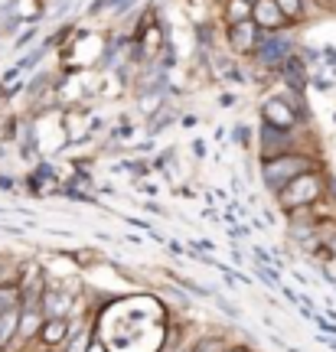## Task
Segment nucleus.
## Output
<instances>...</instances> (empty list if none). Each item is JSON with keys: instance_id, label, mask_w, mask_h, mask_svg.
<instances>
[{"instance_id": "3", "label": "nucleus", "mask_w": 336, "mask_h": 352, "mask_svg": "<svg viewBox=\"0 0 336 352\" xmlns=\"http://www.w3.org/2000/svg\"><path fill=\"white\" fill-rule=\"evenodd\" d=\"M262 124L277 127V131H294L300 124V114L291 104V98H268L262 104Z\"/></svg>"}, {"instance_id": "8", "label": "nucleus", "mask_w": 336, "mask_h": 352, "mask_svg": "<svg viewBox=\"0 0 336 352\" xmlns=\"http://www.w3.org/2000/svg\"><path fill=\"white\" fill-rule=\"evenodd\" d=\"M39 310H43V316H46V320H56V316L69 320V314L75 310V297H72V294H65V290L46 287L43 300H39Z\"/></svg>"}, {"instance_id": "7", "label": "nucleus", "mask_w": 336, "mask_h": 352, "mask_svg": "<svg viewBox=\"0 0 336 352\" xmlns=\"http://www.w3.org/2000/svg\"><path fill=\"white\" fill-rule=\"evenodd\" d=\"M258 39H262V30L251 23H238V26H229V46L232 52L238 56H251V52H258Z\"/></svg>"}, {"instance_id": "17", "label": "nucleus", "mask_w": 336, "mask_h": 352, "mask_svg": "<svg viewBox=\"0 0 336 352\" xmlns=\"http://www.w3.org/2000/svg\"><path fill=\"white\" fill-rule=\"evenodd\" d=\"M277 7L287 16V23H294V20L304 16V0H277Z\"/></svg>"}, {"instance_id": "15", "label": "nucleus", "mask_w": 336, "mask_h": 352, "mask_svg": "<svg viewBox=\"0 0 336 352\" xmlns=\"http://www.w3.org/2000/svg\"><path fill=\"white\" fill-rule=\"evenodd\" d=\"M229 342L219 340V336H200V340L189 346V352H225Z\"/></svg>"}, {"instance_id": "19", "label": "nucleus", "mask_w": 336, "mask_h": 352, "mask_svg": "<svg viewBox=\"0 0 336 352\" xmlns=\"http://www.w3.org/2000/svg\"><path fill=\"white\" fill-rule=\"evenodd\" d=\"M88 352H108V349H105V346H101V342L95 340V342H92V346H88Z\"/></svg>"}, {"instance_id": "12", "label": "nucleus", "mask_w": 336, "mask_h": 352, "mask_svg": "<svg viewBox=\"0 0 336 352\" xmlns=\"http://www.w3.org/2000/svg\"><path fill=\"white\" fill-rule=\"evenodd\" d=\"M17 320H20V310H10V314L0 316V352H7L17 340Z\"/></svg>"}, {"instance_id": "11", "label": "nucleus", "mask_w": 336, "mask_h": 352, "mask_svg": "<svg viewBox=\"0 0 336 352\" xmlns=\"http://www.w3.org/2000/svg\"><path fill=\"white\" fill-rule=\"evenodd\" d=\"M95 342V327H72V336L65 340L63 352H88V346Z\"/></svg>"}, {"instance_id": "2", "label": "nucleus", "mask_w": 336, "mask_h": 352, "mask_svg": "<svg viewBox=\"0 0 336 352\" xmlns=\"http://www.w3.org/2000/svg\"><path fill=\"white\" fill-rule=\"evenodd\" d=\"M324 196H326V176L320 170H311V173L297 176L294 183H287L277 192V202H281L284 212H304V209H313Z\"/></svg>"}, {"instance_id": "5", "label": "nucleus", "mask_w": 336, "mask_h": 352, "mask_svg": "<svg viewBox=\"0 0 336 352\" xmlns=\"http://www.w3.org/2000/svg\"><path fill=\"white\" fill-rule=\"evenodd\" d=\"M255 56H258L262 65H268V69H281V65L291 59V39L262 33V39H258V52H255Z\"/></svg>"}, {"instance_id": "14", "label": "nucleus", "mask_w": 336, "mask_h": 352, "mask_svg": "<svg viewBox=\"0 0 336 352\" xmlns=\"http://www.w3.org/2000/svg\"><path fill=\"white\" fill-rule=\"evenodd\" d=\"M0 287H20V264L0 261Z\"/></svg>"}, {"instance_id": "18", "label": "nucleus", "mask_w": 336, "mask_h": 352, "mask_svg": "<svg viewBox=\"0 0 336 352\" xmlns=\"http://www.w3.org/2000/svg\"><path fill=\"white\" fill-rule=\"evenodd\" d=\"M232 138H235V144H238V147H249V144H251V134H249V127H235V131H232Z\"/></svg>"}, {"instance_id": "22", "label": "nucleus", "mask_w": 336, "mask_h": 352, "mask_svg": "<svg viewBox=\"0 0 336 352\" xmlns=\"http://www.w3.org/2000/svg\"><path fill=\"white\" fill-rule=\"evenodd\" d=\"M180 352H189V349H180Z\"/></svg>"}, {"instance_id": "16", "label": "nucleus", "mask_w": 336, "mask_h": 352, "mask_svg": "<svg viewBox=\"0 0 336 352\" xmlns=\"http://www.w3.org/2000/svg\"><path fill=\"white\" fill-rule=\"evenodd\" d=\"M20 310V290L17 287H0V316Z\"/></svg>"}, {"instance_id": "4", "label": "nucleus", "mask_w": 336, "mask_h": 352, "mask_svg": "<svg viewBox=\"0 0 336 352\" xmlns=\"http://www.w3.org/2000/svg\"><path fill=\"white\" fill-rule=\"evenodd\" d=\"M258 144H262V160H271V157H284V153H294V134L291 131H277V127L262 124L258 131Z\"/></svg>"}, {"instance_id": "20", "label": "nucleus", "mask_w": 336, "mask_h": 352, "mask_svg": "<svg viewBox=\"0 0 336 352\" xmlns=\"http://www.w3.org/2000/svg\"><path fill=\"white\" fill-rule=\"evenodd\" d=\"M225 352H251L249 346H225Z\"/></svg>"}, {"instance_id": "13", "label": "nucleus", "mask_w": 336, "mask_h": 352, "mask_svg": "<svg viewBox=\"0 0 336 352\" xmlns=\"http://www.w3.org/2000/svg\"><path fill=\"white\" fill-rule=\"evenodd\" d=\"M225 20H229V26L249 23L251 20V3H245V0H229V3H225Z\"/></svg>"}, {"instance_id": "10", "label": "nucleus", "mask_w": 336, "mask_h": 352, "mask_svg": "<svg viewBox=\"0 0 336 352\" xmlns=\"http://www.w3.org/2000/svg\"><path fill=\"white\" fill-rule=\"evenodd\" d=\"M69 336H72V320H63V316L46 320L43 329H39V342H43L46 349H63Z\"/></svg>"}, {"instance_id": "6", "label": "nucleus", "mask_w": 336, "mask_h": 352, "mask_svg": "<svg viewBox=\"0 0 336 352\" xmlns=\"http://www.w3.org/2000/svg\"><path fill=\"white\" fill-rule=\"evenodd\" d=\"M251 23L258 26L262 33H277V30L287 26V16L281 13L277 0H258V3L251 7Z\"/></svg>"}, {"instance_id": "9", "label": "nucleus", "mask_w": 336, "mask_h": 352, "mask_svg": "<svg viewBox=\"0 0 336 352\" xmlns=\"http://www.w3.org/2000/svg\"><path fill=\"white\" fill-rule=\"evenodd\" d=\"M43 323H46L43 310H20V320H17V340H13V346H30L33 340H39Z\"/></svg>"}, {"instance_id": "1", "label": "nucleus", "mask_w": 336, "mask_h": 352, "mask_svg": "<svg viewBox=\"0 0 336 352\" xmlns=\"http://www.w3.org/2000/svg\"><path fill=\"white\" fill-rule=\"evenodd\" d=\"M311 170H320V166H317V160H313V157H307V153H297V151L284 153V157L262 160V179H264V186L271 189L274 196H277L287 183H294L297 176L311 173Z\"/></svg>"}, {"instance_id": "21", "label": "nucleus", "mask_w": 336, "mask_h": 352, "mask_svg": "<svg viewBox=\"0 0 336 352\" xmlns=\"http://www.w3.org/2000/svg\"><path fill=\"white\" fill-rule=\"evenodd\" d=\"M245 3H251V7H255V3H258V0H245Z\"/></svg>"}]
</instances>
